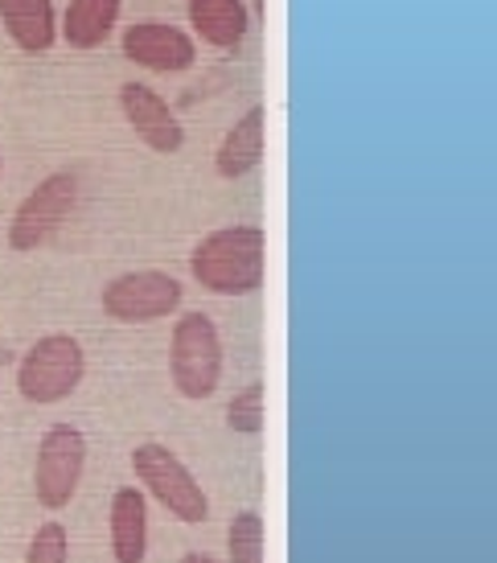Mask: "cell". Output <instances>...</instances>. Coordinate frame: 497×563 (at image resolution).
I'll return each instance as SVG.
<instances>
[{
    "label": "cell",
    "instance_id": "6da1fadb",
    "mask_svg": "<svg viewBox=\"0 0 497 563\" xmlns=\"http://www.w3.org/2000/svg\"><path fill=\"white\" fill-rule=\"evenodd\" d=\"M189 272L214 297H251L267 276V235L259 227H222L198 239Z\"/></svg>",
    "mask_w": 497,
    "mask_h": 563
},
{
    "label": "cell",
    "instance_id": "7a4b0ae2",
    "mask_svg": "<svg viewBox=\"0 0 497 563\" xmlns=\"http://www.w3.org/2000/svg\"><path fill=\"white\" fill-rule=\"evenodd\" d=\"M132 470L141 482L144 498H153L165 515H173L177 522L198 527L210 518V498H206L202 482L189 473V465L173 453L169 444L161 440H144L132 449Z\"/></svg>",
    "mask_w": 497,
    "mask_h": 563
},
{
    "label": "cell",
    "instance_id": "3957f363",
    "mask_svg": "<svg viewBox=\"0 0 497 563\" xmlns=\"http://www.w3.org/2000/svg\"><path fill=\"white\" fill-rule=\"evenodd\" d=\"M222 338L210 313H181L169 333V378L189 404H206L222 383Z\"/></svg>",
    "mask_w": 497,
    "mask_h": 563
},
{
    "label": "cell",
    "instance_id": "277c9868",
    "mask_svg": "<svg viewBox=\"0 0 497 563\" xmlns=\"http://www.w3.org/2000/svg\"><path fill=\"white\" fill-rule=\"evenodd\" d=\"M87 378V350L75 333H46L16 366V395L25 404H63Z\"/></svg>",
    "mask_w": 497,
    "mask_h": 563
},
{
    "label": "cell",
    "instance_id": "5b68a950",
    "mask_svg": "<svg viewBox=\"0 0 497 563\" xmlns=\"http://www.w3.org/2000/svg\"><path fill=\"white\" fill-rule=\"evenodd\" d=\"M82 473H87V432H78L75 423H49L37 440V456H33L37 506L49 515L66 510L82 485Z\"/></svg>",
    "mask_w": 497,
    "mask_h": 563
},
{
    "label": "cell",
    "instance_id": "8992f818",
    "mask_svg": "<svg viewBox=\"0 0 497 563\" xmlns=\"http://www.w3.org/2000/svg\"><path fill=\"white\" fill-rule=\"evenodd\" d=\"M82 181L75 169H54L30 189V198L13 210L9 222V247L13 251H37L49 235H58V227L70 219Z\"/></svg>",
    "mask_w": 497,
    "mask_h": 563
},
{
    "label": "cell",
    "instance_id": "52a82bcc",
    "mask_svg": "<svg viewBox=\"0 0 497 563\" xmlns=\"http://www.w3.org/2000/svg\"><path fill=\"white\" fill-rule=\"evenodd\" d=\"M103 313L120 325H144V321H161L181 309V280L161 267H144V272H124L115 280L103 284Z\"/></svg>",
    "mask_w": 497,
    "mask_h": 563
},
{
    "label": "cell",
    "instance_id": "ba28073f",
    "mask_svg": "<svg viewBox=\"0 0 497 563\" xmlns=\"http://www.w3.org/2000/svg\"><path fill=\"white\" fill-rule=\"evenodd\" d=\"M124 54H128V63L144 66V70H156V75H181V70H189L194 58H198L194 37H186V30L165 25V21L128 25Z\"/></svg>",
    "mask_w": 497,
    "mask_h": 563
},
{
    "label": "cell",
    "instance_id": "9c48e42d",
    "mask_svg": "<svg viewBox=\"0 0 497 563\" xmlns=\"http://www.w3.org/2000/svg\"><path fill=\"white\" fill-rule=\"evenodd\" d=\"M120 108H124L132 132L141 136L153 153H177L186 144V128L177 120V111L148 87V82H124L120 87Z\"/></svg>",
    "mask_w": 497,
    "mask_h": 563
},
{
    "label": "cell",
    "instance_id": "30bf717a",
    "mask_svg": "<svg viewBox=\"0 0 497 563\" xmlns=\"http://www.w3.org/2000/svg\"><path fill=\"white\" fill-rule=\"evenodd\" d=\"M264 148H267V108L255 103V108L243 111L231 124V132L222 136V144H218V153H214V173L227 177V181H239V177H247V173L259 169Z\"/></svg>",
    "mask_w": 497,
    "mask_h": 563
},
{
    "label": "cell",
    "instance_id": "8fae6325",
    "mask_svg": "<svg viewBox=\"0 0 497 563\" xmlns=\"http://www.w3.org/2000/svg\"><path fill=\"white\" fill-rule=\"evenodd\" d=\"M108 531L115 563H144L148 555V498L141 485H120L111 494Z\"/></svg>",
    "mask_w": 497,
    "mask_h": 563
},
{
    "label": "cell",
    "instance_id": "7c38bea8",
    "mask_svg": "<svg viewBox=\"0 0 497 563\" xmlns=\"http://www.w3.org/2000/svg\"><path fill=\"white\" fill-rule=\"evenodd\" d=\"M0 21L13 46H21L25 54H46L58 42L54 0H0Z\"/></svg>",
    "mask_w": 497,
    "mask_h": 563
},
{
    "label": "cell",
    "instance_id": "4fadbf2b",
    "mask_svg": "<svg viewBox=\"0 0 497 563\" xmlns=\"http://www.w3.org/2000/svg\"><path fill=\"white\" fill-rule=\"evenodd\" d=\"M189 25L214 49H234L247 37V4L243 0H189Z\"/></svg>",
    "mask_w": 497,
    "mask_h": 563
},
{
    "label": "cell",
    "instance_id": "5bb4252c",
    "mask_svg": "<svg viewBox=\"0 0 497 563\" xmlns=\"http://www.w3.org/2000/svg\"><path fill=\"white\" fill-rule=\"evenodd\" d=\"M124 0H70L63 16V42L75 49L103 46L120 21Z\"/></svg>",
    "mask_w": 497,
    "mask_h": 563
},
{
    "label": "cell",
    "instance_id": "9a60e30c",
    "mask_svg": "<svg viewBox=\"0 0 497 563\" xmlns=\"http://www.w3.org/2000/svg\"><path fill=\"white\" fill-rule=\"evenodd\" d=\"M227 563H267V527L255 510H239L227 527Z\"/></svg>",
    "mask_w": 497,
    "mask_h": 563
},
{
    "label": "cell",
    "instance_id": "2e32d148",
    "mask_svg": "<svg viewBox=\"0 0 497 563\" xmlns=\"http://www.w3.org/2000/svg\"><path fill=\"white\" fill-rule=\"evenodd\" d=\"M264 423H267V387L255 378L251 387H243L227 404V428L239 432V437H264Z\"/></svg>",
    "mask_w": 497,
    "mask_h": 563
},
{
    "label": "cell",
    "instance_id": "e0dca14e",
    "mask_svg": "<svg viewBox=\"0 0 497 563\" xmlns=\"http://www.w3.org/2000/svg\"><path fill=\"white\" fill-rule=\"evenodd\" d=\"M25 563H70V539H66L63 522H42L30 539V551H25Z\"/></svg>",
    "mask_w": 497,
    "mask_h": 563
},
{
    "label": "cell",
    "instance_id": "ac0fdd59",
    "mask_svg": "<svg viewBox=\"0 0 497 563\" xmlns=\"http://www.w3.org/2000/svg\"><path fill=\"white\" fill-rule=\"evenodd\" d=\"M181 563H218V560L210 555V551H186V555H181Z\"/></svg>",
    "mask_w": 497,
    "mask_h": 563
},
{
    "label": "cell",
    "instance_id": "d6986e66",
    "mask_svg": "<svg viewBox=\"0 0 497 563\" xmlns=\"http://www.w3.org/2000/svg\"><path fill=\"white\" fill-rule=\"evenodd\" d=\"M251 4H255V16H264V13H267V0H251Z\"/></svg>",
    "mask_w": 497,
    "mask_h": 563
},
{
    "label": "cell",
    "instance_id": "ffe728a7",
    "mask_svg": "<svg viewBox=\"0 0 497 563\" xmlns=\"http://www.w3.org/2000/svg\"><path fill=\"white\" fill-rule=\"evenodd\" d=\"M0 169H4V161H0Z\"/></svg>",
    "mask_w": 497,
    "mask_h": 563
}]
</instances>
